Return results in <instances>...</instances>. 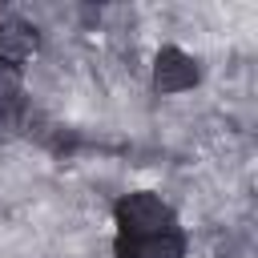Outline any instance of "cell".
I'll return each mask as SVG.
<instances>
[{
  "label": "cell",
  "instance_id": "obj_1",
  "mask_svg": "<svg viewBox=\"0 0 258 258\" xmlns=\"http://www.w3.org/2000/svg\"><path fill=\"white\" fill-rule=\"evenodd\" d=\"M117 226H121V238H149V234L177 230L173 210H169L157 194H149V189L129 194V198L117 202Z\"/></svg>",
  "mask_w": 258,
  "mask_h": 258
},
{
  "label": "cell",
  "instance_id": "obj_2",
  "mask_svg": "<svg viewBox=\"0 0 258 258\" xmlns=\"http://www.w3.org/2000/svg\"><path fill=\"white\" fill-rule=\"evenodd\" d=\"M198 81H202V69L189 52H181L173 44H165L157 52V60H153V89L157 93H185Z\"/></svg>",
  "mask_w": 258,
  "mask_h": 258
},
{
  "label": "cell",
  "instance_id": "obj_3",
  "mask_svg": "<svg viewBox=\"0 0 258 258\" xmlns=\"http://www.w3.org/2000/svg\"><path fill=\"white\" fill-rule=\"evenodd\" d=\"M117 258H185V234L165 230L149 238H117Z\"/></svg>",
  "mask_w": 258,
  "mask_h": 258
},
{
  "label": "cell",
  "instance_id": "obj_4",
  "mask_svg": "<svg viewBox=\"0 0 258 258\" xmlns=\"http://www.w3.org/2000/svg\"><path fill=\"white\" fill-rule=\"evenodd\" d=\"M36 48H40V36H36V28L28 20H16V16L0 20V60L20 69V60H32Z\"/></svg>",
  "mask_w": 258,
  "mask_h": 258
},
{
  "label": "cell",
  "instance_id": "obj_5",
  "mask_svg": "<svg viewBox=\"0 0 258 258\" xmlns=\"http://www.w3.org/2000/svg\"><path fill=\"white\" fill-rule=\"evenodd\" d=\"M16 109H20V69L0 60V129L12 125Z\"/></svg>",
  "mask_w": 258,
  "mask_h": 258
}]
</instances>
